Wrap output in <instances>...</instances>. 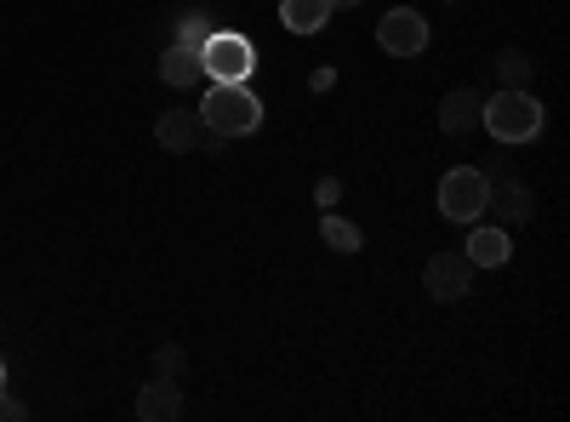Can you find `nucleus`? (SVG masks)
<instances>
[{"label":"nucleus","instance_id":"nucleus-1","mask_svg":"<svg viewBox=\"0 0 570 422\" xmlns=\"http://www.w3.org/2000/svg\"><path fill=\"white\" fill-rule=\"evenodd\" d=\"M480 126L497 137V144H537L542 126H548V109L531 98V86H502L497 98H485Z\"/></svg>","mask_w":570,"mask_h":422},{"label":"nucleus","instance_id":"nucleus-2","mask_svg":"<svg viewBox=\"0 0 570 422\" xmlns=\"http://www.w3.org/2000/svg\"><path fill=\"white\" fill-rule=\"evenodd\" d=\"M200 120L217 137H252L263 126V98H257L246 80H212L206 86V104H200Z\"/></svg>","mask_w":570,"mask_h":422},{"label":"nucleus","instance_id":"nucleus-3","mask_svg":"<svg viewBox=\"0 0 570 422\" xmlns=\"http://www.w3.org/2000/svg\"><path fill=\"white\" fill-rule=\"evenodd\" d=\"M155 144L166 149V155H223V144L228 137H217L206 120H200V109H166L160 120H155Z\"/></svg>","mask_w":570,"mask_h":422},{"label":"nucleus","instance_id":"nucleus-4","mask_svg":"<svg viewBox=\"0 0 570 422\" xmlns=\"http://www.w3.org/2000/svg\"><path fill=\"white\" fill-rule=\"evenodd\" d=\"M200 69H206V80H252L257 75V46L234 29H212V40L200 46Z\"/></svg>","mask_w":570,"mask_h":422},{"label":"nucleus","instance_id":"nucleus-5","mask_svg":"<svg viewBox=\"0 0 570 422\" xmlns=\"http://www.w3.org/2000/svg\"><path fill=\"white\" fill-rule=\"evenodd\" d=\"M485 189H491V177L480 166H456L440 177V212L451 223H480L485 217Z\"/></svg>","mask_w":570,"mask_h":422},{"label":"nucleus","instance_id":"nucleus-6","mask_svg":"<svg viewBox=\"0 0 570 422\" xmlns=\"http://www.w3.org/2000/svg\"><path fill=\"white\" fill-rule=\"evenodd\" d=\"M376 46H383L389 58H416V52H428V18L411 12V7L383 12V18H376Z\"/></svg>","mask_w":570,"mask_h":422},{"label":"nucleus","instance_id":"nucleus-7","mask_svg":"<svg viewBox=\"0 0 570 422\" xmlns=\"http://www.w3.org/2000/svg\"><path fill=\"white\" fill-rule=\"evenodd\" d=\"M422 286H428L434 303H462L473 292V263L462 252H434L428 268H422Z\"/></svg>","mask_w":570,"mask_h":422},{"label":"nucleus","instance_id":"nucleus-8","mask_svg":"<svg viewBox=\"0 0 570 422\" xmlns=\"http://www.w3.org/2000/svg\"><path fill=\"white\" fill-rule=\"evenodd\" d=\"M485 212H491L502 228L531 223V217H537V195H531L519 177H491V189H485Z\"/></svg>","mask_w":570,"mask_h":422},{"label":"nucleus","instance_id":"nucleus-9","mask_svg":"<svg viewBox=\"0 0 570 422\" xmlns=\"http://www.w3.org/2000/svg\"><path fill=\"white\" fill-rule=\"evenodd\" d=\"M480 109H485V98H480L473 86L445 91V98H440V131H445V137H468V131H480Z\"/></svg>","mask_w":570,"mask_h":422},{"label":"nucleus","instance_id":"nucleus-10","mask_svg":"<svg viewBox=\"0 0 570 422\" xmlns=\"http://www.w3.org/2000/svg\"><path fill=\"white\" fill-rule=\"evenodd\" d=\"M473 234H468V263L473 268H502L508 257H513V241H508V228L502 223H468Z\"/></svg>","mask_w":570,"mask_h":422},{"label":"nucleus","instance_id":"nucleus-11","mask_svg":"<svg viewBox=\"0 0 570 422\" xmlns=\"http://www.w3.org/2000/svg\"><path fill=\"white\" fill-rule=\"evenodd\" d=\"M137 416H142V422H177V416H183V389H177V377L142 383V394H137Z\"/></svg>","mask_w":570,"mask_h":422},{"label":"nucleus","instance_id":"nucleus-12","mask_svg":"<svg viewBox=\"0 0 570 422\" xmlns=\"http://www.w3.org/2000/svg\"><path fill=\"white\" fill-rule=\"evenodd\" d=\"M160 80L171 91H188V86H200L206 69H200V52H188V46H166L160 52Z\"/></svg>","mask_w":570,"mask_h":422},{"label":"nucleus","instance_id":"nucleus-13","mask_svg":"<svg viewBox=\"0 0 570 422\" xmlns=\"http://www.w3.org/2000/svg\"><path fill=\"white\" fill-rule=\"evenodd\" d=\"M279 23L292 35H320L331 23V0H279Z\"/></svg>","mask_w":570,"mask_h":422},{"label":"nucleus","instance_id":"nucleus-14","mask_svg":"<svg viewBox=\"0 0 570 422\" xmlns=\"http://www.w3.org/2000/svg\"><path fill=\"white\" fill-rule=\"evenodd\" d=\"M320 241L331 246V252H360L365 241H360V228L348 223V217H337V212H325L320 217Z\"/></svg>","mask_w":570,"mask_h":422},{"label":"nucleus","instance_id":"nucleus-15","mask_svg":"<svg viewBox=\"0 0 570 422\" xmlns=\"http://www.w3.org/2000/svg\"><path fill=\"white\" fill-rule=\"evenodd\" d=\"M531 75H537L531 52H519V46H502L497 52V80L502 86H531Z\"/></svg>","mask_w":570,"mask_h":422},{"label":"nucleus","instance_id":"nucleus-16","mask_svg":"<svg viewBox=\"0 0 570 422\" xmlns=\"http://www.w3.org/2000/svg\"><path fill=\"white\" fill-rule=\"evenodd\" d=\"M212 12H183V23H177V35H171V46H188V52H200V46L212 40Z\"/></svg>","mask_w":570,"mask_h":422},{"label":"nucleus","instance_id":"nucleus-17","mask_svg":"<svg viewBox=\"0 0 570 422\" xmlns=\"http://www.w3.org/2000/svg\"><path fill=\"white\" fill-rule=\"evenodd\" d=\"M183 365H188V354H183L177 343L155 349V377H183Z\"/></svg>","mask_w":570,"mask_h":422},{"label":"nucleus","instance_id":"nucleus-18","mask_svg":"<svg viewBox=\"0 0 570 422\" xmlns=\"http://www.w3.org/2000/svg\"><path fill=\"white\" fill-rule=\"evenodd\" d=\"M23 416H29V405H23V400H12L7 389H0V422H23Z\"/></svg>","mask_w":570,"mask_h":422},{"label":"nucleus","instance_id":"nucleus-19","mask_svg":"<svg viewBox=\"0 0 570 422\" xmlns=\"http://www.w3.org/2000/svg\"><path fill=\"white\" fill-rule=\"evenodd\" d=\"M337 195H343V183H337V177H325V183H320V206L331 212V206H337Z\"/></svg>","mask_w":570,"mask_h":422},{"label":"nucleus","instance_id":"nucleus-20","mask_svg":"<svg viewBox=\"0 0 570 422\" xmlns=\"http://www.w3.org/2000/svg\"><path fill=\"white\" fill-rule=\"evenodd\" d=\"M348 7H360V0H331V12H348Z\"/></svg>","mask_w":570,"mask_h":422},{"label":"nucleus","instance_id":"nucleus-21","mask_svg":"<svg viewBox=\"0 0 570 422\" xmlns=\"http://www.w3.org/2000/svg\"><path fill=\"white\" fill-rule=\"evenodd\" d=\"M0 389H7V354H0Z\"/></svg>","mask_w":570,"mask_h":422},{"label":"nucleus","instance_id":"nucleus-22","mask_svg":"<svg viewBox=\"0 0 570 422\" xmlns=\"http://www.w3.org/2000/svg\"><path fill=\"white\" fill-rule=\"evenodd\" d=\"M451 7H456V0H451Z\"/></svg>","mask_w":570,"mask_h":422}]
</instances>
